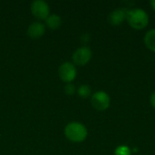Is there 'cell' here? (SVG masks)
Instances as JSON below:
<instances>
[{
  "label": "cell",
  "mask_w": 155,
  "mask_h": 155,
  "mask_svg": "<svg viewBox=\"0 0 155 155\" xmlns=\"http://www.w3.org/2000/svg\"><path fill=\"white\" fill-rule=\"evenodd\" d=\"M76 67L72 62H64L58 68V75L60 79L66 84L73 83L76 77Z\"/></svg>",
  "instance_id": "obj_5"
},
{
  "label": "cell",
  "mask_w": 155,
  "mask_h": 155,
  "mask_svg": "<svg viewBox=\"0 0 155 155\" xmlns=\"http://www.w3.org/2000/svg\"><path fill=\"white\" fill-rule=\"evenodd\" d=\"M126 20L130 26L135 30H142L149 25V15L147 12L141 8L128 9Z\"/></svg>",
  "instance_id": "obj_2"
},
{
  "label": "cell",
  "mask_w": 155,
  "mask_h": 155,
  "mask_svg": "<svg viewBox=\"0 0 155 155\" xmlns=\"http://www.w3.org/2000/svg\"><path fill=\"white\" fill-rule=\"evenodd\" d=\"M65 137L73 143H82L88 136V130L80 122H70L64 127Z\"/></svg>",
  "instance_id": "obj_1"
},
{
  "label": "cell",
  "mask_w": 155,
  "mask_h": 155,
  "mask_svg": "<svg viewBox=\"0 0 155 155\" xmlns=\"http://www.w3.org/2000/svg\"><path fill=\"white\" fill-rule=\"evenodd\" d=\"M150 5H151L152 8H153V9L155 11V0H152V1H150Z\"/></svg>",
  "instance_id": "obj_16"
},
{
  "label": "cell",
  "mask_w": 155,
  "mask_h": 155,
  "mask_svg": "<svg viewBox=\"0 0 155 155\" xmlns=\"http://www.w3.org/2000/svg\"><path fill=\"white\" fill-rule=\"evenodd\" d=\"M127 8L122 7V8H116L114 11H112L108 15V22L112 25H122L127 17Z\"/></svg>",
  "instance_id": "obj_7"
},
{
  "label": "cell",
  "mask_w": 155,
  "mask_h": 155,
  "mask_svg": "<svg viewBox=\"0 0 155 155\" xmlns=\"http://www.w3.org/2000/svg\"><path fill=\"white\" fill-rule=\"evenodd\" d=\"M114 155H132V150L127 145H119L114 150Z\"/></svg>",
  "instance_id": "obj_12"
},
{
  "label": "cell",
  "mask_w": 155,
  "mask_h": 155,
  "mask_svg": "<svg viewBox=\"0 0 155 155\" xmlns=\"http://www.w3.org/2000/svg\"><path fill=\"white\" fill-rule=\"evenodd\" d=\"M90 38H91V36H90L89 34H84V35H83L81 36V41H82L84 44H87V43L90 41Z\"/></svg>",
  "instance_id": "obj_14"
},
{
  "label": "cell",
  "mask_w": 155,
  "mask_h": 155,
  "mask_svg": "<svg viewBox=\"0 0 155 155\" xmlns=\"http://www.w3.org/2000/svg\"><path fill=\"white\" fill-rule=\"evenodd\" d=\"M62 22L63 21L60 15L56 14H50L49 16L45 20V27H48L49 29L56 30L61 26Z\"/></svg>",
  "instance_id": "obj_9"
},
{
  "label": "cell",
  "mask_w": 155,
  "mask_h": 155,
  "mask_svg": "<svg viewBox=\"0 0 155 155\" xmlns=\"http://www.w3.org/2000/svg\"><path fill=\"white\" fill-rule=\"evenodd\" d=\"M93 56V52L92 49L87 46V45H83L78 47L73 54L72 59H73V64L75 65L79 66H84L87 64Z\"/></svg>",
  "instance_id": "obj_4"
},
{
  "label": "cell",
  "mask_w": 155,
  "mask_h": 155,
  "mask_svg": "<svg viewBox=\"0 0 155 155\" xmlns=\"http://www.w3.org/2000/svg\"><path fill=\"white\" fill-rule=\"evenodd\" d=\"M144 44L149 50L155 53V28L146 32L144 35Z\"/></svg>",
  "instance_id": "obj_10"
},
{
  "label": "cell",
  "mask_w": 155,
  "mask_h": 155,
  "mask_svg": "<svg viewBox=\"0 0 155 155\" xmlns=\"http://www.w3.org/2000/svg\"><path fill=\"white\" fill-rule=\"evenodd\" d=\"M91 104L95 110L103 112L110 107L111 98L106 92L97 91L91 96Z\"/></svg>",
  "instance_id": "obj_3"
},
{
  "label": "cell",
  "mask_w": 155,
  "mask_h": 155,
  "mask_svg": "<svg viewBox=\"0 0 155 155\" xmlns=\"http://www.w3.org/2000/svg\"><path fill=\"white\" fill-rule=\"evenodd\" d=\"M45 28L46 27L44 23L40 21H35L29 25L26 30V34L29 37L37 39L44 35V34L45 33Z\"/></svg>",
  "instance_id": "obj_8"
},
{
  "label": "cell",
  "mask_w": 155,
  "mask_h": 155,
  "mask_svg": "<svg viewBox=\"0 0 155 155\" xmlns=\"http://www.w3.org/2000/svg\"><path fill=\"white\" fill-rule=\"evenodd\" d=\"M31 12L38 20H45L50 15V6L44 0H35L31 4Z\"/></svg>",
  "instance_id": "obj_6"
},
{
  "label": "cell",
  "mask_w": 155,
  "mask_h": 155,
  "mask_svg": "<svg viewBox=\"0 0 155 155\" xmlns=\"http://www.w3.org/2000/svg\"><path fill=\"white\" fill-rule=\"evenodd\" d=\"M76 87L73 83H68L64 85V91L67 95H74L76 93Z\"/></svg>",
  "instance_id": "obj_13"
},
{
  "label": "cell",
  "mask_w": 155,
  "mask_h": 155,
  "mask_svg": "<svg viewBox=\"0 0 155 155\" xmlns=\"http://www.w3.org/2000/svg\"><path fill=\"white\" fill-rule=\"evenodd\" d=\"M150 103H151V105L155 109V92H153L150 96Z\"/></svg>",
  "instance_id": "obj_15"
},
{
  "label": "cell",
  "mask_w": 155,
  "mask_h": 155,
  "mask_svg": "<svg viewBox=\"0 0 155 155\" xmlns=\"http://www.w3.org/2000/svg\"><path fill=\"white\" fill-rule=\"evenodd\" d=\"M76 93L77 94L81 97V98H88L90 96H92V88L89 84H81L80 86H78V88L76 89Z\"/></svg>",
  "instance_id": "obj_11"
}]
</instances>
